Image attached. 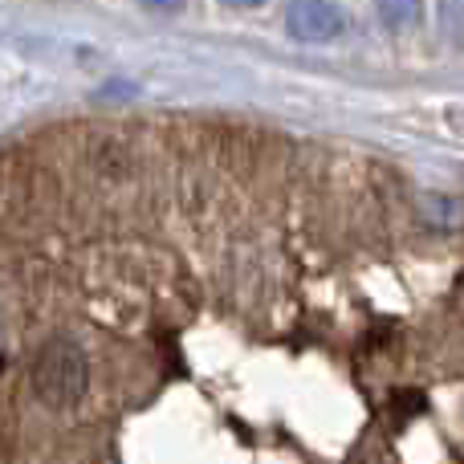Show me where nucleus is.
Here are the masks:
<instances>
[{"label": "nucleus", "mask_w": 464, "mask_h": 464, "mask_svg": "<svg viewBox=\"0 0 464 464\" xmlns=\"http://www.w3.org/2000/svg\"><path fill=\"white\" fill-rule=\"evenodd\" d=\"M90 387V354L82 343L57 334L33 354V392L49 408H73Z\"/></svg>", "instance_id": "f257e3e1"}, {"label": "nucleus", "mask_w": 464, "mask_h": 464, "mask_svg": "<svg viewBox=\"0 0 464 464\" xmlns=\"http://www.w3.org/2000/svg\"><path fill=\"white\" fill-rule=\"evenodd\" d=\"M86 168L94 171L98 179L122 184V179H130L139 171V155L122 135H94L86 143Z\"/></svg>", "instance_id": "f03ea898"}, {"label": "nucleus", "mask_w": 464, "mask_h": 464, "mask_svg": "<svg viewBox=\"0 0 464 464\" xmlns=\"http://www.w3.org/2000/svg\"><path fill=\"white\" fill-rule=\"evenodd\" d=\"M289 24L297 37H334L343 29V13L330 5H302L289 13Z\"/></svg>", "instance_id": "7ed1b4c3"}, {"label": "nucleus", "mask_w": 464, "mask_h": 464, "mask_svg": "<svg viewBox=\"0 0 464 464\" xmlns=\"http://www.w3.org/2000/svg\"><path fill=\"white\" fill-rule=\"evenodd\" d=\"M420 408H424V395H411V392L400 395V411H420Z\"/></svg>", "instance_id": "20e7f679"}]
</instances>
